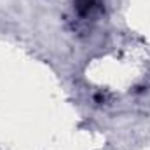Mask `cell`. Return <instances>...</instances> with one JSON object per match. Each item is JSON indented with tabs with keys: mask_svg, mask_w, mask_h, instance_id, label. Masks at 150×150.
I'll use <instances>...</instances> for the list:
<instances>
[{
	"mask_svg": "<svg viewBox=\"0 0 150 150\" xmlns=\"http://www.w3.org/2000/svg\"><path fill=\"white\" fill-rule=\"evenodd\" d=\"M98 7V0H77L75 2V9L80 16H89L94 12V9Z\"/></svg>",
	"mask_w": 150,
	"mask_h": 150,
	"instance_id": "1",
	"label": "cell"
}]
</instances>
